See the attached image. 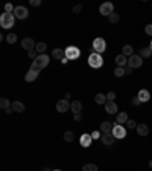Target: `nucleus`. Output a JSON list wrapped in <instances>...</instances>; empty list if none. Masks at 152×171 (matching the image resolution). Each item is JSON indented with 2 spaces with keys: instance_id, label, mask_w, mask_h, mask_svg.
Here are the masks:
<instances>
[{
  "instance_id": "1",
  "label": "nucleus",
  "mask_w": 152,
  "mask_h": 171,
  "mask_svg": "<svg viewBox=\"0 0 152 171\" xmlns=\"http://www.w3.org/2000/svg\"><path fill=\"white\" fill-rule=\"evenodd\" d=\"M49 61H50L49 55H46V54H41V55H38L35 61H32V64H30V71L40 72L41 69H44V67L49 64Z\"/></svg>"
},
{
  "instance_id": "2",
  "label": "nucleus",
  "mask_w": 152,
  "mask_h": 171,
  "mask_svg": "<svg viewBox=\"0 0 152 171\" xmlns=\"http://www.w3.org/2000/svg\"><path fill=\"white\" fill-rule=\"evenodd\" d=\"M15 23V17L11 12H3L0 15V25L3 29H11Z\"/></svg>"
},
{
  "instance_id": "3",
  "label": "nucleus",
  "mask_w": 152,
  "mask_h": 171,
  "mask_svg": "<svg viewBox=\"0 0 152 171\" xmlns=\"http://www.w3.org/2000/svg\"><path fill=\"white\" fill-rule=\"evenodd\" d=\"M88 64H90V67H93V69H99V67H102V64H104V58H102L100 54L93 52V54H90V57H88Z\"/></svg>"
},
{
  "instance_id": "4",
  "label": "nucleus",
  "mask_w": 152,
  "mask_h": 171,
  "mask_svg": "<svg viewBox=\"0 0 152 171\" xmlns=\"http://www.w3.org/2000/svg\"><path fill=\"white\" fill-rule=\"evenodd\" d=\"M64 52H66V58H69V61L70 60H78V58L81 57V49L76 47V46H69V47H66Z\"/></svg>"
},
{
  "instance_id": "5",
  "label": "nucleus",
  "mask_w": 152,
  "mask_h": 171,
  "mask_svg": "<svg viewBox=\"0 0 152 171\" xmlns=\"http://www.w3.org/2000/svg\"><path fill=\"white\" fill-rule=\"evenodd\" d=\"M107 51V43L104 38H94V42H93V52H96V54H102V52H105Z\"/></svg>"
},
{
  "instance_id": "6",
  "label": "nucleus",
  "mask_w": 152,
  "mask_h": 171,
  "mask_svg": "<svg viewBox=\"0 0 152 171\" xmlns=\"http://www.w3.org/2000/svg\"><path fill=\"white\" fill-rule=\"evenodd\" d=\"M113 136L116 138V139H123L125 136H126V128L123 125H120V124H116L114 127H113Z\"/></svg>"
},
{
  "instance_id": "7",
  "label": "nucleus",
  "mask_w": 152,
  "mask_h": 171,
  "mask_svg": "<svg viewBox=\"0 0 152 171\" xmlns=\"http://www.w3.org/2000/svg\"><path fill=\"white\" fill-rule=\"evenodd\" d=\"M12 14H14V17L18 18V20H25V18H28L29 11H28V8H25V6H15Z\"/></svg>"
},
{
  "instance_id": "8",
  "label": "nucleus",
  "mask_w": 152,
  "mask_h": 171,
  "mask_svg": "<svg viewBox=\"0 0 152 171\" xmlns=\"http://www.w3.org/2000/svg\"><path fill=\"white\" fill-rule=\"evenodd\" d=\"M113 9H114V5L111 3V2H105V3H102L100 5V8H99V12L102 15H107V17H110L113 14Z\"/></svg>"
},
{
  "instance_id": "9",
  "label": "nucleus",
  "mask_w": 152,
  "mask_h": 171,
  "mask_svg": "<svg viewBox=\"0 0 152 171\" xmlns=\"http://www.w3.org/2000/svg\"><path fill=\"white\" fill-rule=\"evenodd\" d=\"M70 109H71V104L67 100H59L56 102V110L59 113H66V112H69Z\"/></svg>"
},
{
  "instance_id": "10",
  "label": "nucleus",
  "mask_w": 152,
  "mask_h": 171,
  "mask_svg": "<svg viewBox=\"0 0 152 171\" xmlns=\"http://www.w3.org/2000/svg\"><path fill=\"white\" fill-rule=\"evenodd\" d=\"M143 64V58L140 57V55H131V57L128 58V66L129 67H140Z\"/></svg>"
},
{
  "instance_id": "11",
  "label": "nucleus",
  "mask_w": 152,
  "mask_h": 171,
  "mask_svg": "<svg viewBox=\"0 0 152 171\" xmlns=\"http://www.w3.org/2000/svg\"><path fill=\"white\" fill-rule=\"evenodd\" d=\"M79 142H81V147H82V148H88V147H91V142H93L91 133H84L82 136H81V139H79Z\"/></svg>"
},
{
  "instance_id": "12",
  "label": "nucleus",
  "mask_w": 152,
  "mask_h": 171,
  "mask_svg": "<svg viewBox=\"0 0 152 171\" xmlns=\"http://www.w3.org/2000/svg\"><path fill=\"white\" fill-rule=\"evenodd\" d=\"M35 46H37V44H35V43H34V38H23V40H21V47H23V49H26V51H32V49H34V47H35Z\"/></svg>"
},
{
  "instance_id": "13",
  "label": "nucleus",
  "mask_w": 152,
  "mask_h": 171,
  "mask_svg": "<svg viewBox=\"0 0 152 171\" xmlns=\"http://www.w3.org/2000/svg\"><path fill=\"white\" fill-rule=\"evenodd\" d=\"M100 141H102V144H104V145L110 147V145H113V144H114V141H116V138L113 136V133H107V134H102Z\"/></svg>"
},
{
  "instance_id": "14",
  "label": "nucleus",
  "mask_w": 152,
  "mask_h": 171,
  "mask_svg": "<svg viewBox=\"0 0 152 171\" xmlns=\"http://www.w3.org/2000/svg\"><path fill=\"white\" fill-rule=\"evenodd\" d=\"M137 96L141 102H148V101L151 100V93H149V90H146V89H141L137 93Z\"/></svg>"
},
{
  "instance_id": "15",
  "label": "nucleus",
  "mask_w": 152,
  "mask_h": 171,
  "mask_svg": "<svg viewBox=\"0 0 152 171\" xmlns=\"http://www.w3.org/2000/svg\"><path fill=\"white\" fill-rule=\"evenodd\" d=\"M105 110H107V113L114 115L116 112H117V104H116L114 101H107V104H105Z\"/></svg>"
},
{
  "instance_id": "16",
  "label": "nucleus",
  "mask_w": 152,
  "mask_h": 171,
  "mask_svg": "<svg viewBox=\"0 0 152 171\" xmlns=\"http://www.w3.org/2000/svg\"><path fill=\"white\" fill-rule=\"evenodd\" d=\"M11 109L17 112V113H23L25 112V104L21 102V101H14L12 104H11Z\"/></svg>"
},
{
  "instance_id": "17",
  "label": "nucleus",
  "mask_w": 152,
  "mask_h": 171,
  "mask_svg": "<svg viewBox=\"0 0 152 171\" xmlns=\"http://www.w3.org/2000/svg\"><path fill=\"white\" fill-rule=\"evenodd\" d=\"M113 124H111L110 121H105V122H102L100 124V131H102V134H107V133H111L113 131Z\"/></svg>"
},
{
  "instance_id": "18",
  "label": "nucleus",
  "mask_w": 152,
  "mask_h": 171,
  "mask_svg": "<svg viewBox=\"0 0 152 171\" xmlns=\"http://www.w3.org/2000/svg\"><path fill=\"white\" fill-rule=\"evenodd\" d=\"M136 130H137V134H140V136H148L149 134V127L146 124H138Z\"/></svg>"
},
{
  "instance_id": "19",
  "label": "nucleus",
  "mask_w": 152,
  "mask_h": 171,
  "mask_svg": "<svg viewBox=\"0 0 152 171\" xmlns=\"http://www.w3.org/2000/svg\"><path fill=\"white\" fill-rule=\"evenodd\" d=\"M52 57L55 58V60H62V58L66 57V52H64V49H59V47H56V49H53L52 51Z\"/></svg>"
},
{
  "instance_id": "20",
  "label": "nucleus",
  "mask_w": 152,
  "mask_h": 171,
  "mask_svg": "<svg viewBox=\"0 0 152 171\" xmlns=\"http://www.w3.org/2000/svg\"><path fill=\"white\" fill-rule=\"evenodd\" d=\"M38 73H40V72H35V71H30V69H29V72L25 75V80H26L28 83H32V81H35V80L38 78Z\"/></svg>"
},
{
  "instance_id": "21",
  "label": "nucleus",
  "mask_w": 152,
  "mask_h": 171,
  "mask_svg": "<svg viewBox=\"0 0 152 171\" xmlns=\"http://www.w3.org/2000/svg\"><path fill=\"white\" fill-rule=\"evenodd\" d=\"M73 113H81L82 112V104H81V101H73L71 102V109H70Z\"/></svg>"
},
{
  "instance_id": "22",
  "label": "nucleus",
  "mask_w": 152,
  "mask_h": 171,
  "mask_svg": "<svg viewBox=\"0 0 152 171\" xmlns=\"http://www.w3.org/2000/svg\"><path fill=\"white\" fill-rule=\"evenodd\" d=\"M116 64H117V67H125V64H128V60L125 55L120 54V55L116 57Z\"/></svg>"
},
{
  "instance_id": "23",
  "label": "nucleus",
  "mask_w": 152,
  "mask_h": 171,
  "mask_svg": "<svg viewBox=\"0 0 152 171\" xmlns=\"http://www.w3.org/2000/svg\"><path fill=\"white\" fill-rule=\"evenodd\" d=\"M132 46L131 44H125L123 47H122V55H125V57H131V55H134L132 54Z\"/></svg>"
},
{
  "instance_id": "24",
  "label": "nucleus",
  "mask_w": 152,
  "mask_h": 171,
  "mask_svg": "<svg viewBox=\"0 0 152 171\" xmlns=\"http://www.w3.org/2000/svg\"><path fill=\"white\" fill-rule=\"evenodd\" d=\"M126 121H128V115L125 113V112H120V113L117 115V118H116V122L120 124V125H123Z\"/></svg>"
},
{
  "instance_id": "25",
  "label": "nucleus",
  "mask_w": 152,
  "mask_h": 171,
  "mask_svg": "<svg viewBox=\"0 0 152 171\" xmlns=\"http://www.w3.org/2000/svg\"><path fill=\"white\" fill-rule=\"evenodd\" d=\"M152 55V51H151V47L148 46V47H141L140 49V57L141 58H149Z\"/></svg>"
},
{
  "instance_id": "26",
  "label": "nucleus",
  "mask_w": 152,
  "mask_h": 171,
  "mask_svg": "<svg viewBox=\"0 0 152 171\" xmlns=\"http://www.w3.org/2000/svg\"><path fill=\"white\" fill-rule=\"evenodd\" d=\"M46 49H47V44H46V43H43V42L37 43V46H35V51H37V52H38L40 55L46 52Z\"/></svg>"
},
{
  "instance_id": "27",
  "label": "nucleus",
  "mask_w": 152,
  "mask_h": 171,
  "mask_svg": "<svg viewBox=\"0 0 152 171\" xmlns=\"http://www.w3.org/2000/svg\"><path fill=\"white\" fill-rule=\"evenodd\" d=\"M94 101H96V104H107V95H104V93H97L96 96H94Z\"/></svg>"
},
{
  "instance_id": "28",
  "label": "nucleus",
  "mask_w": 152,
  "mask_h": 171,
  "mask_svg": "<svg viewBox=\"0 0 152 171\" xmlns=\"http://www.w3.org/2000/svg\"><path fill=\"white\" fill-rule=\"evenodd\" d=\"M64 141H67V142H73L75 141V134H73V131H64Z\"/></svg>"
},
{
  "instance_id": "29",
  "label": "nucleus",
  "mask_w": 152,
  "mask_h": 171,
  "mask_svg": "<svg viewBox=\"0 0 152 171\" xmlns=\"http://www.w3.org/2000/svg\"><path fill=\"white\" fill-rule=\"evenodd\" d=\"M0 107H2L3 110H8V109H11L9 100H8V98H2V100H0Z\"/></svg>"
},
{
  "instance_id": "30",
  "label": "nucleus",
  "mask_w": 152,
  "mask_h": 171,
  "mask_svg": "<svg viewBox=\"0 0 152 171\" xmlns=\"http://www.w3.org/2000/svg\"><path fill=\"white\" fill-rule=\"evenodd\" d=\"M138 124H136V121L134 119H128L126 122H125V127L128 128V130H132V128H137Z\"/></svg>"
},
{
  "instance_id": "31",
  "label": "nucleus",
  "mask_w": 152,
  "mask_h": 171,
  "mask_svg": "<svg viewBox=\"0 0 152 171\" xmlns=\"http://www.w3.org/2000/svg\"><path fill=\"white\" fill-rule=\"evenodd\" d=\"M108 20H110V23H119V20H120V15L117 14V12H113V14L108 17Z\"/></svg>"
},
{
  "instance_id": "32",
  "label": "nucleus",
  "mask_w": 152,
  "mask_h": 171,
  "mask_svg": "<svg viewBox=\"0 0 152 171\" xmlns=\"http://www.w3.org/2000/svg\"><path fill=\"white\" fill-rule=\"evenodd\" d=\"M82 171H97V165H94V164H85L82 167Z\"/></svg>"
},
{
  "instance_id": "33",
  "label": "nucleus",
  "mask_w": 152,
  "mask_h": 171,
  "mask_svg": "<svg viewBox=\"0 0 152 171\" xmlns=\"http://www.w3.org/2000/svg\"><path fill=\"white\" fill-rule=\"evenodd\" d=\"M6 42L9 43V44H14V43H17V35H15V34H12V32H9V34L6 35Z\"/></svg>"
},
{
  "instance_id": "34",
  "label": "nucleus",
  "mask_w": 152,
  "mask_h": 171,
  "mask_svg": "<svg viewBox=\"0 0 152 171\" xmlns=\"http://www.w3.org/2000/svg\"><path fill=\"white\" fill-rule=\"evenodd\" d=\"M114 75H116L117 78H120V76L126 75V73H125V67H116V69H114Z\"/></svg>"
},
{
  "instance_id": "35",
  "label": "nucleus",
  "mask_w": 152,
  "mask_h": 171,
  "mask_svg": "<svg viewBox=\"0 0 152 171\" xmlns=\"http://www.w3.org/2000/svg\"><path fill=\"white\" fill-rule=\"evenodd\" d=\"M28 57L30 58V60H34V61H35L37 57H38V52H37L35 49H32V51H29V52H28Z\"/></svg>"
},
{
  "instance_id": "36",
  "label": "nucleus",
  "mask_w": 152,
  "mask_h": 171,
  "mask_svg": "<svg viewBox=\"0 0 152 171\" xmlns=\"http://www.w3.org/2000/svg\"><path fill=\"white\" fill-rule=\"evenodd\" d=\"M91 138H93V139H100V138H102V131H100V130H94V131L91 133Z\"/></svg>"
},
{
  "instance_id": "37",
  "label": "nucleus",
  "mask_w": 152,
  "mask_h": 171,
  "mask_svg": "<svg viewBox=\"0 0 152 171\" xmlns=\"http://www.w3.org/2000/svg\"><path fill=\"white\" fill-rule=\"evenodd\" d=\"M14 6H12V5H11V3H6V5H5V11H6V12H11V14H12V12H14Z\"/></svg>"
},
{
  "instance_id": "38",
  "label": "nucleus",
  "mask_w": 152,
  "mask_h": 171,
  "mask_svg": "<svg viewBox=\"0 0 152 171\" xmlns=\"http://www.w3.org/2000/svg\"><path fill=\"white\" fill-rule=\"evenodd\" d=\"M131 104H132V105H140L141 101L138 100V96H132V98H131Z\"/></svg>"
},
{
  "instance_id": "39",
  "label": "nucleus",
  "mask_w": 152,
  "mask_h": 171,
  "mask_svg": "<svg viewBox=\"0 0 152 171\" xmlns=\"http://www.w3.org/2000/svg\"><path fill=\"white\" fill-rule=\"evenodd\" d=\"M145 32H146L148 35H151V37H152V23L146 25V28H145Z\"/></svg>"
},
{
  "instance_id": "40",
  "label": "nucleus",
  "mask_w": 152,
  "mask_h": 171,
  "mask_svg": "<svg viewBox=\"0 0 152 171\" xmlns=\"http://www.w3.org/2000/svg\"><path fill=\"white\" fill-rule=\"evenodd\" d=\"M107 100H108V101H114V100H116V93H114V92H108V93H107Z\"/></svg>"
},
{
  "instance_id": "41",
  "label": "nucleus",
  "mask_w": 152,
  "mask_h": 171,
  "mask_svg": "<svg viewBox=\"0 0 152 171\" xmlns=\"http://www.w3.org/2000/svg\"><path fill=\"white\" fill-rule=\"evenodd\" d=\"M30 6H40L41 5V0H29Z\"/></svg>"
},
{
  "instance_id": "42",
  "label": "nucleus",
  "mask_w": 152,
  "mask_h": 171,
  "mask_svg": "<svg viewBox=\"0 0 152 171\" xmlns=\"http://www.w3.org/2000/svg\"><path fill=\"white\" fill-rule=\"evenodd\" d=\"M81 9H82V5H76V6L73 8V12H75V14H78Z\"/></svg>"
},
{
  "instance_id": "43",
  "label": "nucleus",
  "mask_w": 152,
  "mask_h": 171,
  "mask_svg": "<svg viewBox=\"0 0 152 171\" xmlns=\"http://www.w3.org/2000/svg\"><path fill=\"white\" fill-rule=\"evenodd\" d=\"M73 119H75V121H82V115H81V113H76L75 116H73Z\"/></svg>"
},
{
  "instance_id": "44",
  "label": "nucleus",
  "mask_w": 152,
  "mask_h": 171,
  "mask_svg": "<svg viewBox=\"0 0 152 171\" xmlns=\"http://www.w3.org/2000/svg\"><path fill=\"white\" fill-rule=\"evenodd\" d=\"M125 73H126V75H131V73H132V67L126 66V67H125Z\"/></svg>"
},
{
  "instance_id": "45",
  "label": "nucleus",
  "mask_w": 152,
  "mask_h": 171,
  "mask_svg": "<svg viewBox=\"0 0 152 171\" xmlns=\"http://www.w3.org/2000/svg\"><path fill=\"white\" fill-rule=\"evenodd\" d=\"M67 61H69V58H62V60H61V63H62V64H67Z\"/></svg>"
},
{
  "instance_id": "46",
  "label": "nucleus",
  "mask_w": 152,
  "mask_h": 171,
  "mask_svg": "<svg viewBox=\"0 0 152 171\" xmlns=\"http://www.w3.org/2000/svg\"><path fill=\"white\" fill-rule=\"evenodd\" d=\"M70 98H71V95H70V93H66V96H64V100H67V101H69Z\"/></svg>"
},
{
  "instance_id": "47",
  "label": "nucleus",
  "mask_w": 152,
  "mask_h": 171,
  "mask_svg": "<svg viewBox=\"0 0 152 171\" xmlns=\"http://www.w3.org/2000/svg\"><path fill=\"white\" fill-rule=\"evenodd\" d=\"M12 112H14L12 109H8V110H5V113H8V115H9V113H12Z\"/></svg>"
},
{
  "instance_id": "48",
  "label": "nucleus",
  "mask_w": 152,
  "mask_h": 171,
  "mask_svg": "<svg viewBox=\"0 0 152 171\" xmlns=\"http://www.w3.org/2000/svg\"><path fill=\"white\" fill-rule=\"evenodd\" d=\"M149 167H151V168H152V159H151V160H149Z\"/></svg>"
},
{
  "instance_id": "49",
  "label": "nucleus",
  "mask_w": 152,
  "mask_h": 171,
  "mask_svg": "<svg viewBox=\"0 0 152 171\" xmlns=\"http://www.w3.org/2000/svg\"><path fill=\"white\" fill-rule=\"evenodd\" d=\"M149 47H151V51H152V42H151V44H149Z\"/></svg>"
},
{
  "instance_id": "50",
  "label": "nucleus",
  "mask_w": 152,
  "mask_h": 171,
  "mask_svg": "<svg viewBox=\"0 0 152 171\" xmlns=\"http://www.w3.org/2000/svg\"><path fill=\"white\" fill-rule=\"evenodd\" d=\"M52 171H61V170H52Z\"/></svg>"
},
{
  "instance_id": "51",
  "label": "nucleus",
  "mask_w": 152,
  "mask_h": 171,
  "mask_svg": "<svg viewBox=\"0 0 152 171\" xmlns=\"http://www.w3.org/2000/svg\"><path fill=\"white\" fill-rule=\"evenodd\" d=\"M43 171H46V170H43Z\"/></svg>"
}]
</instances>
